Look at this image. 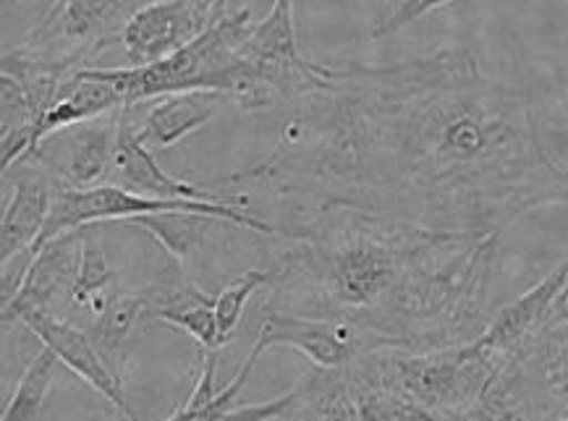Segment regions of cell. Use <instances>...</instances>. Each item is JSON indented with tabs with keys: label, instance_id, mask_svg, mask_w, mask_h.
<instances>
[{
	"label": "cell",
	"instance_id": "obj_1",
	"mask_svg": "<svg viewBox=\"0 0 568 421\" xmlns=\"http://www.w3.org/2000/svg\"><path fill=\"white\" fill-rule=\"evenodd\" d=\"M283 111L271 155L229 181L239 205L267 207L275 234L346 207L500 236L516 217L568 205V171L545 147L529 97L487 76L466 48L325 66Z\"/></svg>",
	"mask_w": 568,
	"mask_h": 421
},
{
	"label": "cell",
	"instance_id": "obj_2",
	"mask_svg": "<svg viewBox=\"0 0 568 421\" xmlns=\"http://www.w3.org/2000/svg\"><path fill=\"white\" fill-rule=\"evenodd\" d=\"M267 311L348 319L388 348L425 353L471 343L490 319L500 236L456 234L359 209H325L278 225Z\"/></svg>",
	"mask_w": 568,
	"mask_h": 421
},
{
	"label": "cell",
	"instance_id": "obj_3",
	"mask_svg": "<svg viewBox=\"0 0 568 421\" xmlns=\"http://www.w3.org/2000/svg\"><path fill=\"white\" fill-rule=\"evenodd\" d=\"M504 356L487 351L477 340L438 351H377L354 364L383 384L409 398L435 421H446L469 409L498 372Z\"/></svg>",
	"mask_w": 568,
	"mask_h": 421
},
{
	"label": "cell",
	"instance_id": "obj_4",
	"mask_svg": "<svg viewBox=\"0 0 568 421\" xmlns=\"http://www.w3.org/2000/svg\"><path fill=\"white\" fill-rule=\"evenodd\" d=\"M252 24L250 9L225 13L223 19L213 21L200 38L181 48L179 53L163 58V61L150 63V66L90 71L94 76L111 82L129 107L179 92H221L229 97L239 48L252 32Z\"/></svg>",
	"mask_w": 568,
	"mask_h": 421
},
{
	"label": "cell",
	"instance_id": "obj_5",
	"mask_svg": "<svg viewBox=\"0 0 568 421\" xmlns=\"http://www.w3.org/2000/svg\"><path fill=\"white\" fill-rule=\"evenodd\" d=\"M325 66L298 53L294 0H273V9L254 21L239 48L229 100L242 111L286 107L323 82Z\"/></svg>",
	"mask_w": 568,
	"mask_h": 421
},
{
	"label": "cell",
	"instance_id": "obj_6",
	"mask_svg": "<svg viewBox=\"0 0 568 421\" xmlns=\"http://www.w3.org/2000/svg\"><path fill=\"white\" fill-rule=\"evenodd\" d=\"M254 346L262 353L275 346L296 348L320 369H346L362 356L390 351L381 336L362 328V325L348 322V319L291 317L267 309H262Z\"/></svg>",
	"mask_w": 568,
	"mask_h": 421
},
{
	"label": "cell",
	"instance_id": "obj_7",
	"mask_svg": "<svg viewBox=\"0 0 568 421\" xmlns=\"http://www.w3.org/2000/svg\"><path fill=\"white\" fill-rule=\"evenodd\" d=\"M142 6V0H69L61 11L45 13L24 42L55 55H79L98 69V58L119 45L131 13Z\"/></svg>",
	"mask_w": 568,
	"mask_h": 421
},
{
	"label": "cell",
	"instance_id": "obj_8",
	"mask_svg": "<svg viewBox=\"0 0 568 421\" xmlns=\"http://www.w3.org/2000/svg\"><path fill=\"white\" fill-rule=\"evenodd\" d=\"M121 115L123 107L100 115V119L61 129V132L45 136L32 150V155L21 160V163L40 165L58 184L71 188H92L105 184L115 155V142H119Z\"/></svg>",
	"mask_w": 568,
	"mask_h": 421
},
{
	"label": "cell",
	"instance_id": "obj_9",
	"mask_svg": "<svg viewBox=\"0 0 568 421\" xmlns=\"http://www.w3.org/2000/svg\"><path fill=\"white\" fill-rule=\"evenodd\" d=\"M79 259H82V242L79 228L53 238L32 257L24 286L17 299L3 307V330L9 332L13 322H19L27 311H42L69 319L65 315L74 311V288L79 275Z\"/></svg>",
	"mask_w": 568,
	"mask_h": 421
},
{
	"label": "cell",
	"instance_id": "obj_10",
	"mask_svg": "<svg viewBox=\"0 0 568 421\" xmlns=\"http://www.w3.org/2000/svg\"><path fill=\"white\" fill-rule=\"evenodd\" d=\"M105 184L121 186L126 192L144 194V197L158 199H194V202H217V205H239L231 194L207 192V188L192 186L171 173L160 168L152 150L140 140L134 123V107H123L119 142H115V155L108 171ZM242 207V205H239Z\"/></svg>",
	"mask_w": 568,
	"mask_h": 421
},
{
	"label": "cell",
	"instance_id": "obj_11",
	"mask_svg": "<svg viewBox=\"0 0 568 421\" xmlns=\"http://www.w3.org/2000/svg\"><path fill=\"white\" fill-rule=\"evenodd\" d=\"M19 325H24L42 346L55 353V359L61 361V364H65L71 372L82 377L94 393L103 396L115 411L140 421L134 417V411L129 409L126 393H123V380H119V377L111 372V367L105 364V359L100 356L98 346L92 343L90 332L84 328H77L69 319L42 315V311H27V315H21Z\"/></svg>",
	"mask_w": 568,
	"mask_h": 421
},
{
	"label": "cell",
	"instance_id": "obj_12",
	"mask_svg": "<svg viewBox=\"0 0 568 421\" xmlns=\"http://www.w3.org/2000/svg\"><path fill=\"white\" fill-rule=\"evenodd\" d=\"M205 29V19L189 0H150L131 13L121 32V45L131 66H150L179 53Z\"/></svg>",
	"mask_w": 568,
	"mask_h": 421
},
{
	"label": "cell",
	"instance_id": "obj_13",
	"mask_svg": "<svg viewBox=\"0 0 568 421\" xmlns=\"http://www.w3.org/2000/svg\"><path fill=\"white\" fill-rule=\"evenodd\" d=\"M11 184V199L0 217V263H9L38 244L53 205L55 178L34 163H19L3 173Z\"/></svg>",
	"mask_w": 568,
	"mask_h": 421
},
{
	"label": "cell",
	"instance_id": "obj_14",
	"mask_svg": "<svg viewBox=\"0 0 568 421\" xmlns=\"http://www.w3.org/2000/svg\"><path fill=\"white\" fill-rule=\"evenodd\" d=\"M566 278L568 259L552 267L540 283H535L519 299H514L500 311H495V317H490V322H487L483 336L477 338V343L498 356H508L516 348H521L529 338H535L542 330L545 317H548L552 301H556L558 290L564 288Z\"/></svg>",
	"mask_w": 568,
	"mask_h": 421
},
{
	"label": "cell",
	"instance_id": "obj_15",
	"mask_svg": "<svg viewBox=\"0 0 568 421\" xmlns=\"http://www.w3.org/2000/svg\"><path fill=\"white\" fill-rule=\"evenodd\" d=\"M92 315L94 319L84 330L90 332L92 343L98 346V351L105 359V364L111 367V372L119 380H123L129 348L134 343L136 332L142 330V325L152 319L144 288L115 286Z\"/></svg>",
	"mask_w": 568,
	"mask_h": 421
},
{
	"label": "cell",
	"instance_id": "obj_16",
	"mask_svg": "<svg viewBox=\"0 0 568 421\" xmlns=\"http://www.w3.org/2000/svg\"><path fill=\"white\" fill-rule=\"evenodd\" d=\"M223 100L221 92H179L152 100L136 134L150 150H169L196 129L207 126Z\"/></svg>",
	"mask_w": 568,
	"mask_h": 421
},
{
	"label": "cell",
	"instance_id": "obj_17",
	"mask_svg": "<svg viewBox=\"0 0 568 421\" xmlns=\"http://www.w3.org/2000/svg\"><path fill=\"white\" fill-rule=\"evenodd\" d=\"M129 225H140L144 234L155 238L163 246L171 259L184 267L189 273V265L200 263L202 251H207L215 244V238L231 228V220L223 217L202 215V213H155V215H140L126 220ZM242 228V225H239ZM192 275V273H189Z\"/></svg>",
	"mask_w": 568,
	"mask_h": 421
},
{
	"label": "cell",
	"instance_id": "obj_18",
	"mask_svg": "<svg viewBox=\"0 0 568 421\" xmlns=\"http://www.w3.org/2000/svg\"><path fill=\"white\" fill-rule=\"evenodd\" d=\"M121 107H126L121 92L115 90L111 82L94 76L92 71L87 69L77 79H71L69 86L61 92V97H58L55 103L50 105V111L42 115L38 129H34V147H38L45 136L61 132V129L100 119V115L121 111ZM29 155H32V152H29Z\"/></svg>",
	"mask_w": 568,
	"mask_h": 421
},
{
	"label": "cell",
	"instance_id": "obj_19",
	"mask_svg": "<svg viewBox=\"0 0 568 421\" xmlns=\"http://www.w3.org/2000/svg\"><path fill=\"white\" fill-rule=\"evenodd\" d=\"M294 401L278 421H359L344 369H315L294 388Z\"/></svg>",
	"mask_w": 568,
	"mask_h": 421
},
{
	"label": "cell",
	"instance_id": "obj_20",
	"mask_svg": "<svg viewBox=\"0 0 568 421\" xmlns=\"http://www.w3.org/2000/svg\"><path fill=\"white\" fill-rule=\"evenodd\" d=\"M560 419L568 417V338L540 332L516 348Z\"/></svg>",
	"mask_w": 568,
	"mask_h": 421
},
{
	"label": "cell",
	"instance_id": "obj_21",
	"mask_svg": "<svg viewBox=\"0 0 568 421\" xmlns=\"http://www.w3.org/2000/svg\"><path fill=\"white\" fill-rule=\"evenodd\" d=\"M348 396H352L356 419L359 421H435L409 398L369 377L362 367L348 364L346 369Z\"/></svg>",
	"mask_w": 568,
	"mask_h": 421
},
{
	"label": "cell",
	"instance_id": "obj_22",
	"mask_svg": "<svg viewBox=\"0 0 568 421\" xmlns=\"http://www.w3.org/2000/svg\"><path fill=\"white\" fill-rule=\"evenodd\" d=\"M79 242H82V259H79L74 307L94 311L115 288V283H119V270L108 263L103 223L82 225L79 228Z\"/></svg>",
	"mask_w": 568,
	"mask_h": 421
},
{
	"label": "cell",
	"instance_id": "obj_23",
	"mask_svg": "<svg viewBox=\"0 0 568 421\" xmlns=\"http://www.w3.org/2000/svg\"><path fill=\"white\" fill-rule=\"evenodd\" d=\"M55 361V353L45 346L27 361L24 372H21L17 382V390H13L9 403H6L0 421H40L45 396L50 384H53Z\"/></svg>",
	"mask_w": 568,
	"mask_h": 421
},
{
	"label": "cell",
	"instance_id": "obj_24",
	"mask_svg": "<svg viewBox=\"0 0 568 421\" xmlns=\"http://www.w3.org/2000/svg\"><path fill=\"white\" fill-rule=\"evenodd\" d=\"M271 283H273V267H267V270H246L242 275H236L229 286L217 290L215 317H217V328H221L223 346L236 336L239 325H242L244 319L246 301H250L260 288H271Z\"/></svg>",
	"mask_w": 568,
	"mask_h": 421
},
{
	"label": "cell",
	"instance_id": "obj_25",
	"mask_svg": "<svg viewBox=\"0 0 568 421\" xmlns=\"http://www.w3.org/2000/svg\"><path fill=\"white\" fill-rule=\"evenodd\" d=\"M262 356V351L257 346H252L250 356H246V361L239 369L236 374H233V380L229 384H223V390L217 393V398L213 403L207 405V409H200V411H186V409H176L173 417H169L165 421H221V417L225 411H231L233 405H236V398L242 393V388L250 380L254 364H257V359Z\"/></svg>",
	"mask_w": 568,
	"mask_h": 421
},
{
	"label": "cell",
	"instance_id": "obj_26",
	"mask_svg": "<svg viewBox=\"0 0 568 421\" xmlns=\"http://www.w3.org/2000/svg\"><path fill=\"white\" fill-rule=\"evenodd\" d=\"M160 322H169L173 328L189 332L202 351H217V348L223 346L221 328H217V317H215V301L200 304V307L179 311V315H169L160 319Z\"/></svg>",
	"mask_w": 568,
	"mask_h": 421
},
{
	"label": "cell",
	"instance_id": "obj_27",
	"mask_svg": "<svg viewBox=\"0 0 568 421\" xmlns=\"http://www.w3.org/2000/svg\"><path fill=\"white\" fill-rule=\"evenodd\" d=\"M450 0H396V6H393V11L385 17L381 24L373 29V40H381V38H388V34H396L400 29H406L414 21L427 17L429 11L435 9H443V6H448Z\"/></svg>",
	"mask_w": 568,
	"mask_h": 421
},
{
	"label": "cell",
	"instance_id": "obj_28",
	"mask_svg": "<svg viewBox=\"0 0 568 421\" xmlns=\"http://www.w3.org/2000/svg\"><path fill=\"white\" fill-rule=\"evenodd\" d=\"M32 251H24V254H17V257H11L9 263H0V304H11L17 299V294L24 286V278L29 273V265H32Z\"/></svg>",
	"mask_w": 568,
	"mask_h": 421
},
{
	"label": "cell",
	"instance_id": "obj_29",
	"mask_svg": "<svg viewBox=\"0 0 568 421\" xmlns=\"http://www.w3.org/2000/svg\"><path fill=\"white\" fill-rule=\"evenodd\" d=\"M564 325H568V278L564 283V288L558 290L556 301H552V307L548 311V317H545L540 332L564 328ZM540 332H537V336H540Z\"/></svg>",
	"mask_w": 568,
	"mask_h": 421
},
{
	"label": "cell",
	"instance_id": "obj_30",
	"mask_svg": "<svg viewBox=\"0 0 568 421\" xmlns=\"http://www.w3.org/2000/svg\"><path fill=\"white\" fill-rule=\"evenodd\" d=\"M194 6V11L205 19V24L210 27L213 21L225 17V0H189Z\"/></svg>",
	"mask_w": 568,
	"mask_h": 421
},
{
	"label": "cell",
	"instance_id": "obj_31",
	"mask_svg": "<svg viewBox=\"0 0 568 421\" xmlns=\"http://www.w3.org/2000/svg\"><path fill=\"white\" fill-rule=\"evenodd\" d=\"M105 421H134V419L123 417V413H121V411H115V409H113V413H108V417H105Z\"/></svg>",
	"mask_w": 568,
	"mask_h": 421
},
{
	"label": "cell",
	"instance_id": "obj_32",
	"mask_svg": "<svg viewBox=\"0 0 568 421\" xmlns=\"http://www.w3.org/2000/svg\"><path fill=\"white\" fill-rule=\"evenodd\" d=\"M65 3H69V0H53V3H50V9H48L45 13H55V11H61Z\"/></svg>",
	"mask_w": 568,
	"mask_h": 421
},
{
	"label": "cell",
	"instance_id": "obj_33",
	"mask_svg": "<svg viewBox=\"0 0 568 421\" xmlns=\"http://www.w3.org/2000/svg\"><path fill=\"white\" fill-rule=\"evenodd\" d=\"M548 332H556V336L568 338V325H564V328H556V330H548Z\"/></svg>",
	"mask_w": 568,
	"mask_h": 421
},
{
	"label": "cell",
	"instance_id": "obj_34",
	"mask_svg": "<svg viewBox=\"0 0 568 421\" xmlns=\"http://www.w3.org/2000/svg\"><path fill=\"white\" fill-rule=\"evenodd\" d=\"M560 421H568V417H566V419H560Z\"/></svg>",
	"mask_w": 568,
	"mask_h": 421
}]
</instances>
